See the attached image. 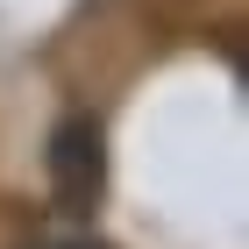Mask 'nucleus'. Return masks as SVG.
<instances>
[{
  "label": "nucleus",
  "mask_w": 249,
  "mask_h": 249,
  "mask_svg": "<svg viewBox=\"0 0 249 249\" xmlns=\"http://www.w3.org/2000/svg\"><path fill=\"white\" fill-rule=\"evenodd\" d=\"M50 192L64 213H93L107 192V135L93 114H64L50 135Z\"/></svg>",
  "instance_id": "1"
},
{
  "label": "nucleus",
  "mask_w": 249,
  "mask_h": 249,
  "mask_svg": "<svg viewBox=\"0 0 249 249\" xmlns=\"http://www.w3.org/2000/svg\"><path fill=\"white\" fill-rule=\"evenodd\" d=\"M21 249H107L93 228H43L36 242H21Z\"/></svg>",
  "instance_id": "2"
}]
</instances>
